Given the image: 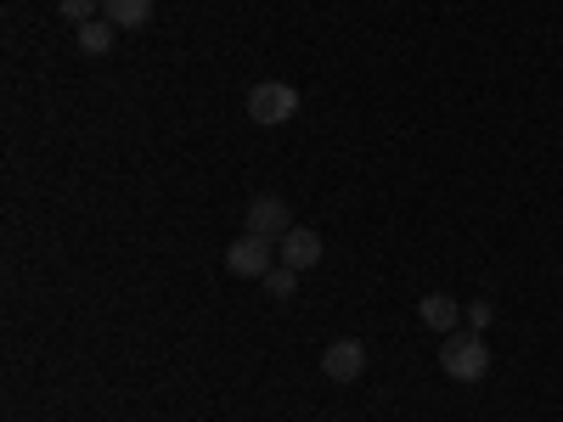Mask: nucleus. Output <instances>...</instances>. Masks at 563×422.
Listing matches in <instances>:
<instances>
[{"label": "nucleus", "instance_id": "nucleus-1", "mask_svg": "<svg viewBox=\"0 0 563 422\" xmlns=\"http://www.w3.org/2000/svg\"><path fill=\"white\" fill-rule=\"evenodd\" d=\"M299 108H305V97H299V85H288V79H260V85L249 90V119L265 124V130L294 124Z\"/></svg>", "mask_w": 563, "mask_h": 422}, {"label": "nucleus", "instance_id": "nucleus-2", "mask_svg": "<svg viewBox=\"0 0 563 422\" xmlns=\"http://www.w3.org/2000/svg\"><path fill=\"white\" fill-rule=\"evenodd\" d=\"M440 371H445L451 384H479L485 371H490L485 338H479V333H451V338L440 344Z\"/></svg>", "mask_w": 563, "mask_h": 422}, {"label": "nucleus", "instance_id": "nucleus-3", "mask_svg": "<svg viewBox=\"0 0 563 422\" xmlns=\"http://www.w3.org/2000/svg\"><path fill=\"white\" fill-rule=\"evenodd\" d=\"M288 231H294V209L282 203V198H271V192H265V198H254V203H249V237L282 243Z\"/></svg>", "mask_w": 563, "mask_h": 422}, {"label": "nucleus", "instance_id": "nucleus-4", "mask_svg": "<svg viewBox=\"0 0 563 422\" xmlns=\"http://www.w3.org/2000/svg\"><path fill=\"white\" fill-rule=\"evenodd\" d=\"M321 371L333 384H355L361 371H366V344L361 338H333V344L321 349Z\"/></svg>", "mask_w": 563, "mask_h": 422}, {"label": "nucleus", "instance_id": "nucleus-5", "mask_svg": "<svg viewBox=\"0 0 563 422\" xmlns=\"http://www.w3.org/2000/svg\"><path fill=\"white\" fill-rule=\"evenodd\" d=\"M271 265H276L271 243H265V237H249V231L225 248V270H231V276H254V281H265V270H271Z\"/></svg>", "mask_w": 563, "mask_h": 422}, {"label": "nucleus", "instance_id": "nucleus-6", "mask_svg": "<svg viewBox=\"0 0 563 422\" xmlns=\"http://www.w3.org/2000/svg\"><path fill=\"white\" fill-rule=\"evenodd\" d=\"M276 248H282V265H294V270H316L321 265V237H316L310 225H294Z\"/></svg>", "mask_w": 563, "mask_h": 422}, {"label": "nucleus", "instance_id": "nucleus-7", "mask_svg": "<svg viewBox=\"0 0 563 422\" xmlns=\"http://www.w3.org/2000/svg\"><path fill=\"white\" fill-rule=\"evenodd\" d=\"M417 315H422V326H434V333H451L462 310H456L451 293H422V299H417Z\"/></svg>", "mask_w": 563, "mask_h": 422}, {"label": "nucleus", "instance_id": "nucleus-8", "mask_svg": "<svg viewBox=\"0 0 563 422\" xmlns=\"http://www.w3.org/2000/svg\"><path fill=\"white\" fill-rule=\"evenodd\" d=\"M74 40H79V52H85V57H108V52H113V40H119V29H113L108 18H90V23H79Z\"/></svg>", "mask_w": 563, "mask_h": 422}, {"label": "nucleus", "instance_id": "nucleus-9", "mask_svg": "<svg viewBox=\"0 0 563 422\" xmlns=\"http://www.w3.org/2000/svg\"><path fill=\"white\" fill-rule=\"evenodd\" d=\"M102 18L113 29H141V23H153V0H102Z\"/></svg>", "mask_w": 563, "mask_h": 422}, {"label": "nucleus", "instance_id": "nucleus-10", "mask_svg": "<svg viewBox=\"0 0 563 422\" xmlns=\"http://www.w3.org/2000/svg\"><path fill=\"white\" fill-rule=\"evenodd\" d=\"M294 288H299V270L294 265H271L265 270V293L271 299H294Z\"/></svg>", "mask_w": 563, "mask_h": 422}, {"label": "nucleus", "instance_id": "nucleus-11", "mask_svg": "<svg viewBox=\"0 0 563 422\" xmlns=\"http://www.w3.org/2000/svg\"><path fill=\"white\" fill-rule=\"evenodd\" d=\"M57 7H63V18H68V23H90V12H97L102 0H57Z\"/></svg>", "mask_w": 563, "mask_h": 422}, {"label": "nucleus", "instance_id": "nucleus-12", "mask_svg": "<svg viewBox=\"0 0 563 422\" xmlns=\"http://www.w3.org/2000/svg\"><path fill=\"white\" fill-rule=\"evenodd\" d=\"M467 321H474L479 333H485V326H490V304H485V299H474V304H467Z\"/></svg>", "mask_w": 563, "mask_h": 422}]
</instances>
